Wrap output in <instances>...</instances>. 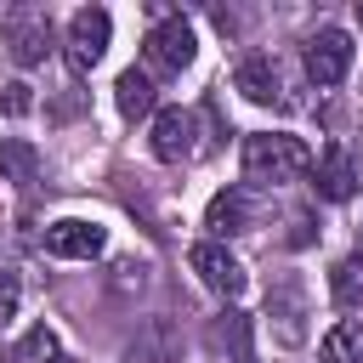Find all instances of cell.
Wrapping results in <instances>:
<instances>
[{
    "mask_svg": "<svg viewBox=\"0 0 363 363\" xmlns=\"http://www.w3.org/2000/svg\"><path fill=\"white\" fill-rule=\"evenodd\" d=\"M312 170V147L301 142V136H289V130H255V136H244V176L250 182H295V176H306Z\"/></svg>",
    "mask_w": 363,
    "mask_h": 363,
    "instance_id": "cell-1",
    "label": "cell"
},
{
    "mask_svg": "<svg viewBox=\"0 0 363 363\" xmlns=\"http://www.w3.org/2000/svg\"><path fill=\"white\" fill-rule=\"evenodd\" d=\"M193 23L182 17V11H170V17H159L153 28H147V40H142V57H147V68L153 74H182L187 62H193Z\"/></svg>",
    "mask_w": 363,
    "mask_h": 363,
    "instance_id": "cell-2",
    "label": "cell"
},
{
    "mask_svg": "<svg viewBox=\"0 0 363 363\" xmlns=\"http://www.w3.org/2000/svg\"><path fill=\"white\" fill-rule=\"evenodd\" d=\"M108 34H113V17L102 11V6H79L74 17H68V68L74 74H91L96 62H102V51H108Z\"/></svg>",
    "mask_w": 363,
    "mask_h": 363,
    "instance_id": "cell-3",
    "label": "cell"
},
{
    "mask_svg": "<svg viewBox=\"0 0 363 363\" xmlns=\"http://www.w3.org/2000/svg\"><path fill=\"white\" fill-rule=\"evenodd\" d=\"M102 250H108V227L85 221V216H62L45 227V255H57V261H91Z\"/></svg>",
    "mask_w": 363,
    "mask_h": 363,
    "instance_id": "cell-4",
    "label": "cell"
},
{
    "mask_svg": "<svg viewBox=\"0 0 363 363\" xmlns=\"http://www.w3.org/2000/svg\"><path fill=\"white\" fill-rule=\"evenodd\" d=\"M346 68H352V34L346 28H318L312 40H306V74H312V85H340L346 79Z\"/></svg>",
    "mask_w": 363,
    "mask_h": 363,
    "instance_id": "cell-5",
    "label": "cell"
},
{
    "mask_svg": "<svg viewBox=\"0 0 363 363\" xmlns=\"http://www.w3.org/2000/svg\"><path fill=\"white\" fill-rule=\"evenodd\" d=\"M199 153V113H187V108H164V113H153V159H164V164H187Z\"/></svg>",
    "mask_w": 363,
    "mask_h": 363,
    "instance_id": "cell-6",
    "label": "cell"
},
{
    "mask_svg": "<svg viewBox=\"0 0 363 363\" xmlns=\"http://www.w3.org/2000/svg\"><path fill=\"white\" fill-rule=\"evenodd\" d=\"M267 318L278 323V340L284 346H301L306 340V323H301L306 318V289H301V278L284 272V278L267 284Z\"/></svg>",
    "mask_w": 363,
    "mask_h": 363,
    "instance_id": "cell-7",
    "label": "cell"
},
{
    "mask_svg": "<svg viewBox=\"0 0 363 363\" xmlns=\"http://www.w3.org/2000/svg\"><path fill=\"white\" fill-rule=\"evenodd\" d=\"M6 45H11V57H17L23 68L45 62V57H51V17H45V11H11V17H6Z\"/></svg>",
    "mask_w": 363,
    "mask_h": 363,
    "instance_id": "cell-8",
    "label": "cell"
},
{
    "mask_svg": "<svg viewBox=\"0 0 363 363\" xmlns=\"http://www.w3.org/2000/svg\"><path fill=\"white\" fill-rule=\"evenodd\" d=\"M233 85L250 96V102H295L289 91H284V74H278V62L267 57V51H250V57H238V68H233Z\"/></svg>",
    "mask_w": 363,
    "mask_h": 363,
    "instance_id": "cell-9",
    "label": "cell"
},
{
    "mask_svg": "<svg viewBox=\"0 0 363 363\" xmlns=\"http://www.w3.org/2000/svg\"><path fill=\"white\" fill-rule=\"evenodd\" d=\"M193 272L204 278V289H216V295H244V267L221 250V244H193Z\"/></svg>",
    "mask_w": 363,
    "mask_h": 363,
    "instance_id": "cell-10",
    "label": "cell"
},
{
    "mask_svg": "<svg viewBox=\"0 0 363 363\" xmlns=\"http://www.w3.org/2000/svg\"><path fill=\"white\" fill-rule=\"evenodd\" d=\"M255 210H261V204H255V193H250V187H227V193H216V199H210L204 227H210V233H221V238H227V233H250Z\"/></svg>",
    "mask_w": 363,
    "mask_h": 363,
    "instance_id": "cell-11",
    "label": "cell"
},
{
    "mask_svg": "<svg viewBox=\"0 0 363 363\" xmlns=\"http://www.w3.org/2000/svg\"><path fill=\"white\" fill-rule=\"evenodd\" d=\"M125 357H130V363H176V329H170V318L142 323Z\"/></svg>",
    "mask_w": 363,
    "mask_h": 363,
    "instance_id": "cell-12",
    "label": "cell"
},
{
    "mask_svg": "<svg viewBox=\"0 0 363 363\" xmlns=\"http://www.w3.org/2000/svg\"><path fill=\"white\" fill-rule=\"evenodd\" d=\"M113 102H119V113H125V119H147V113H153V102H159L153 74L125 68V74H119V85H113Z\"/></svg>",
    "mask_w": 363,
    "mask_h": 363,
    "instance_id": "cell-13",
    "label": "cell"
},
{
    "mask_svg": "<svg viewBox=\"0 0 363 363\" xmlns=\"http://www.w3.org/2000/svg\"><path fill=\"white\" fill-rule=\"evenodd\" d=\"M323 199H352L357 193V182H352V159H346V147L340 142H329L323 147V164H318V182H312Z\"/></svg>",
    "mask_w": 363,
    "mask_h": 363,
    "instance_id": "cell-14",
    "label": "cell"
},
{
    "mask_svg": "<svg viewBox=\"0 0 363 363\" xmlns=\"http://www.w3.org/2000/svg\"><path fill=\"white\" fill-rule=\"evenodd\" d=\"M34 176H40V153H34V142L6 136V142H0V182H11V187H34Z\"/></svg>",
    "mask_w": 363,
    "mask_h": 363,
    "instance_id": "cell-15",
    "label": "cell"
},
{
    "mask_svg": "<svg viewBox=\"0 0 363 363\" xmlns=\"http://www.w3.org/2000/svg\"><path fill=\"white\" fill-rule=\"evenodd\" d=\"M323 363H363V323L357 318H340L323 335Z\"/></svg>",
    "mask_w": 363,
    "mask_h": 363,
    "instance_id": "cell-16",
    "label": "cell"
},
{
    "mask_svg": "<svg viewBox=\"0 0 363 363\" xmlns=\"http://www.w3.org/2000/svg\"><path fill=\"white\" fill-rule=\"evenodd\" d=\"M11 363H68V357H62V340H57L45 323H34V329L11 346Z\"/></svg>",
    "mask_w": 363,
    "mask_h": 363,
    "instance_id": "cell-17",
    "label": "cell"
},
{
    "mask_svg": "<svg viewBox=\"0 0 363 363\" xmlns=\"http://www.w3.org/2000/svg\"><path fill=\"white\" fill-rule=\"evenodd\" d=\"M216 340H221V346H233V363H255L250 318H244V312H221V318H216Z\"/></svg>",
    "mask_w": 363,
    "mask_h": 363,
    "instance_id": "cell-18",
    "label": "cell"
},
{
    "mask_svg": "<svg viewBox=\"0 0 363 363\" xmlns=\"http://www.w3.org/2000/svg\"><path fill=\"white\" fill-rule=\"evenodd\" d=\"M335 301L340 306H357L363 301V261H340L335 267Z\"/></svg>",
    "mask_w": 363,
    "mask_h": 363,
    "instance_id": "cell-19",
    "label": "cell"
},
{
    "mask_svg": "<svg viewBox=\"0 0 363 363\" xmlns=\"http://www.w3.org/2000/svg\"><path fill=\"white\" fill-rule=\"evenodd\" d=\"M28 108H34V96H28V85H23V79L0 85V113H28Z\"/></svg>",
    "mask_w": 363,
    "mask_h": 363,
    "instance_id": "cell-20",
    "label": "cell"
},
{
    "mask_svg": "<svg viewBox=\"0 0 363 363\" xmlns=\"http://www.w3.org/2000/svg\"><path fill=\"white\" fill-rule=\"evenodd\" d=\"M17 306V278H0V318H11Z\"/></svg>",
    "mask_w": 363,
    "mask_h": 363,
    "instance_id": "cell-21",
    "label": "cell"
},
{
    "mask_svg": "<svg viewBox=\"0 0 363 363\" xmlns=\"http://www.w3.org/2000/svg\"><path fill=\"white\" fill-rule=\"evenodd\" d=\"M352 182L363 187V142H357V153H352Z\"/></svg>",
    "mask_w": 363,
    "mask_h": 363,
    "instance_id": "cell-22",
    "label": "cell"
},
{
    "mask_svg": "<svg viewBox=\"0 0 363 363\" xmlns=\"http://www.w3.org/2000/svg\"><path fill=\"white\" fill-rule=\"evenodd\" d=\"M357 261H363V227H357Z\"/></svg>",
    "mask_w": 363,
    "mask_h": 363,
    "instance_id": "cell-23",
    "label": "cell"
},
{
    "mask_svg": "<svg viewBox=\"0 0 363 363\" xmlns=\"http://www.w3.org/2000/svg\"><path fill=\"white\" fill-rule=\"evenodd\" d=\"M357 23H363V0H357Z\"/></svg>",
    "mask_w": 363,
    "mask_h": 363,
    "instance_id": "cell-24",
    "label": "cell"
}]
</instances>
